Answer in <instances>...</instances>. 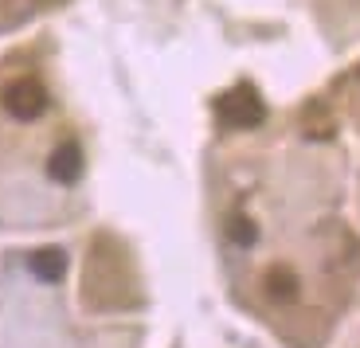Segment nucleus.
Returning <instances> with one entry per match:
<instances>
[{
	"label": "nucleus",
	"mask_w": 360,
	"mask_h": 348,
	"mask_svg": "<svg viewBox=\"0 0 360 348\" xmlns=\"http://www.w3.org/2000/svg\"><path fill=\"white\" fill-rule=\"evenodd\" d=\"M255 224L251 219H247V215H231V219H227V239L235 243V247H251L255 243Z\"/></svg>",
	"instance_id": "nucleus-6"
},
{
	"label": "nucleus",
	"mask_w": 360,
	"mask_h": 348,
	"mask_svg": "<svg viewBox=\"0 0 360 348\" xmlns=\"http://www.w3.org/2000/svg\"><path fill=\"white\" fill-rule=\"evenodd\" d=\"M27 266H32V274L39 278V282H59V278L67 274V254L59 247H39L32 259H27Z\"/></svg>",
	"instance_id": "nucleus-4"
},
{
	"label": "nucleus",
	"mask_w": 360,
	"mask_h": 348,
	"mask_svg": "<svg viewBox=\"0 0 360 348\" xmlns=\"http://www.w3.org/2000/svg\"><path fill=\"white\" fill-rule=\"evenodd\" d=\"M266 294L274 302H294L297 297V274L286 266H270L266 270Z\"/></svg>",
	"instance_id": "nucleus-5"
},
{
	"label": "nucleus",
	"mask_w": 360,
	"mask_h": 348,
	"mask_svg": "<svg viewBox=\"0 0 360 348\" xmlns=\"http://www.w3.org/2000/svg\"><path fill=\"white\" fill-rule=\"evenodd\" d=\"M216 114H219V122L231 125V129H255V125H262V117H266V106H262V98L251 86H235L216 102Z\"/></svg>",
	"instance_id": "nucleus-1"
},
{
	"label": "nucleus",
	"mask_w": 360,
	"mask_h": 348,
	"mask_svg": "<svg viewBox=\"0 0 360 348\" xmlns=\"http://www.w3.org/2000/svg\"><path fill=\"white\" fill-rule=\"evenodd\" d=\"M47 172H51V180H59V184H75V180L82 176V149L79 145H59V149L51 153V161H47Z\"/></svg>",
	"instance_id": "nucleus-3"
},
{
	"label": "nucleus",
	"mask_w": 360,
	"mask_h": 348,
	"mask_svg": "<svg viewBox=\"0 0 360 348\" xmlns=\"http://www.w3.org/2000/svg\"><path fill=\"white\" fill-rule=\"evenodd\" d=\"M4 110H8L16 122H36L47 110V90L36 79H16L4 90Z\"/></svg>",
	"instance_id": "nucleus-2"
}]
</instances>
